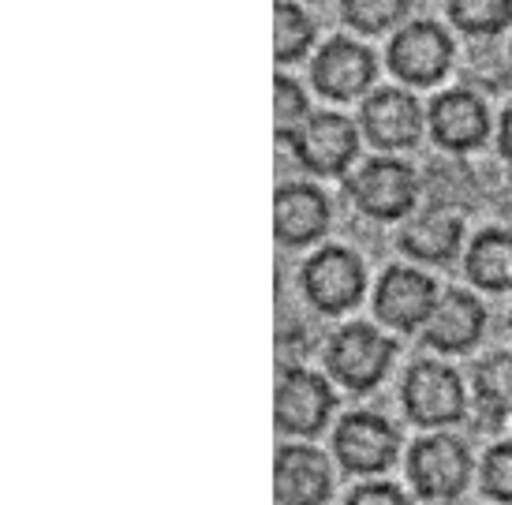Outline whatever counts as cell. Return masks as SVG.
I'll list each match as a JSON object with an SVG mask.
<instances>
[{
    "mask_svg": "<svg viewBox=\"0 0 512 505\" xmlns=\"http://www.w3.org/2000/svg\"><path fill=\"white\" fill-rule=\"evenodd\" d=\"M393 356H397L393 337L378 333L367 322H352V326H344V330H337L329 337L326 367L344 390L367 393L389 375Z\"/></svg>",
    "mask_w": 512,
    "mask_h": 505,
    "instance_id": "6da1fadb",
    "label": "cell"
},
{
    "mask_svg": "<svg viewBox=\"0 0 512 505\" xmlns=\"http://www.w3.org/2000/svg\"><path fill=\"white\" fill-rule=\"evenodd\" d=\"M400 401H404L408 419L419 427H449L468 408L460 375L438 360H419L408 367Z\"/></svg>",
    "mask_w": 512,
    "mask_h": 505,
    "instance_id": "7a4b0ae2",
    "label": "cell"
},
{
    "mask_svg": "<svg viewBox=\"0 0 512 505\" xmlns=\"http://www.w3.org/2000/svg\"><path fill=\"white\" fill-rule=\"evenodd\" d=\"M408 479L427 502H453L468 491L471 453L460 438L430 434L419 438L408 453Z\"/></svg>",
    "mask_w": 512,
    "mask_h": 505,
    "instance_id": "3957f363",
    "label": "cell"
},
{
    "mask_svg": "<svg viewBox=\"0 0 512 505\" xmlns=\"http://www.w3.org/2000/svg\"><path fill=\"white\" fill-rule=\"evenodd\" d=\"M333 453L344 472L378 476L400 457V431L378 412H352L333 431Z\"/></svg>",
    "mask_w": 512,
    "mask_h": 505,
    "instance_id": "277c9868",
    "label": "cell"
},
{
    "mask_svg": "<svg viewBox=\"0 0 512 505\" xmlns=\"http://www.w3.org/2000/svg\"><path fill=\"white\" fill-rule=\"evenodd\" d=\"M367 274L356 251L348 247H322L303 266V292L322 315H344L363 300Z\"/></svg>",
    "mask_w": 512,
    "mask_h": 505,
    "instance_id": "5b68a950",
    "label": "cell"
},
{
    "mask_svg": "<svg viewBox=\"0 0 512 505\" xmlns=\"http://www.w3.org/2000/svg\"><path fill=\"white\" fill-rule=\"evenodd\" d=\"M348 195L374 221H397L415 206L419 180L397 158H374L348 180Z\"/></svg>",
    "mask_w": 512,
    "mask_h": 505,
    "instance_id": "8992f818",
    "label": "cell"
},
{
    "mask_svg": "<svg viewBox=\"0 0 512 505\" xmlns=\"http://www.w3.org/2000/svg\"><path fill=\"white\" fill-rule=\"evenodd\" d=\"M288 143L296 150V158L303 169H311L314 176H341L359 150V135L352 128V120H344L337 113H318L307 116Z\"/></svg>",
    "mask_w": 512,
    "mask_h": 505,
    "instance_id": "52a82bcc",
    "label": "cell"
},
{
    "mask_svg": "<svg viewBox=\"0 0 512 505\" xmlns=\"http://www.w3.org/2000/svg\"><path fill=\"white\" fill-rule=\"evenodd\" d=\"M337 408V393L307 367H288L277 382V427L299 438H314Z\"/></svg>",
    "mask_w": 512,
    "mask_h": 505,
    "instance_id": "ba28073f",
    "label": "cell"
},
{
    "mask_svg": "<svg viewBox=\"0 0 512 505\" xmlns=\"http://www.w3.org/2000/svg\"><path fill=\"white\" fill-rule=\"evenodd\" d=\"M273 491L281 505H326L333 494V464L314 446H281L273 461Z\"/></svg>",
    "mask_w": 512,
    "mask_h": 505,
    "instance_id": "9c48e42d",
    "label": "cell"
},
{
    "mask_svg": "<svg viewBox=\"0 0 512 505\" xmlns=\"http://www.w3.org/2000/svg\"><path fill=\"white\" fill-rule=\"evenodd\" d=\"M438 303V289L427 274L408 270V266H393L385 270L378 289H374V311L385 326L393 330H415V326H427L430 311Z\"/></svg>",
    "mask_w": 512,
    "mask_h": 505,
    "instance_id": "30bf717a",
    "label": "cell"
},
{
    "mask_svg": "<svg viewBox=\"0 0 512 505\" xmlns=\"http://www.w3.org/2000/svg\"><path fill=\"white\" fill-rule=\"evenodd\" d=\"M449 60H453V42L434 23H412L389 45V68L415 87L438 83L441 75L449 72Z\"/></svg>",
    "mask_w": 512,
    "mask_h": 505,
    "instance_id": "8fae6325",
    "label": "cell"
},
{
    "mask_svg": "<svg viewBox=\"0 0 512 505\" xmlns=\"http://www.w3.org/2000/svg\"><path fill=\"white\" fill-rule=\"evenodd\" d=\"M486 330V307L471 292L464 289H449L434 303L427 326V345L438 348V352H468V348L479 345V337Z\"/></svg>",
    "mask_w": 512,
    "mask_h": 505,
    "instance_id": "7c38bea8",
    "label": "cell"
},
{
    "mask_svg": "<svg viewBox=\"0 0 512 505\" xmlns=\"http://www.w3.org/2000/svg\"><path fill=\"white\" fill-rule=\"evenodd\" d=\"M363 131L382 150H404L423 135V109L408 90H378L363 105Z\"/></svg>",
    "mask_w": 512,
    "mask_h": 505,
    "instance_id": "4fadbf2b",
    "label": "cell"
},
{
    "mask_svg": "<svg viewBox=\"0 0 512 505\" xmlns=\"http://www.w3.org/2000/svg\"><path fill=\"white\" fill-rule=\"evenodd\" d=\"M374 57L370 49L348 42V38H333V42L318 53L314 60V87L333 101H352L374 83Z\"/></svg>",
    "mask_w": 512,
    "mask_h": 505,
    "instance_id": "5bb4252c",
    "label": "cell"
},
{
    "mask_svg": "<svg viewBox=\"0 0 512 505\" xmlns=\"http://www.w3.org/2000/svg\"><path fill=\"white\" fill-rule=\"evenodd\" d=\"M273 229L285 247L322 240L329 229V199L311 184H285L273 199Z\"/></svg>",
    "mask_w": 512,
    "mask_h": 505,
    "instance_id": "9a60e30c",
    "label": "cell"
},
{
    "mask_svg": "<svg viewBox=\"0 0 512 505\" xmlns=\"http://www.w3.org/2000/svg\"><path fill=\"white\" fill-rule=\"evenodd\" d=\"M430 131L445 150H475L490 131V116L471 90H445L430 105Z\"/></svg>",
    "mask_w": 512,
    "mask_h": 505,
    "instance_id": "2e32d148",
    "label": "cell"
},
{
    "mask_svg": "<svg viewBox=\"0 0 512 505\" xmlns=\"http://www.w3.org/2000/svg\"><path fill=\"white\" fill-rule=\"evenodd\" d=\"M464 221L449 210H430V214L408 221V229L400 232V251L419 262H449L460 247Z\"/></svg>",
    "mask_w": 512,
    "mask_h": 505,
    "instance_id": "e0dca14e",
    "label": "cell"
},
{
    "mask_svg": "<svg viewBox=\"0 0 512 505\" xmlns=\"http://www.w3.org/2000/svg\"><path fill=\"white\" fill-rule=\"evenodd\" d=\"M464 274L486 292H509L512 289V232L509 229H486L471 240L464 255Z\"/></svg>",
    "mask_w": 512,
    "mask_h": 505,
    "instance_id": "ac0fdd59",
    "label": "cell"
},
{
    "mask_svg": "<svg viewBox=\"0 0 512 505\" xmlns=\"http://www.w3.org/2000/svg\"><path fill=\"white\" fill-rule=\"evenodd\" d=\"M475 404L486 427H501L512 412V356L494 352L475 367Z\"/></svg>",
    "mask_w": 512,
    "mask_h": 505,
    "instance_id": "d6986e66",
    "label": "cell"
},
{
    "mask_svg": "<svg viewBox=\"0 0 512 505\" xmlns=\"http://www.w3.org/2000/svg\"><path fill=\"white\" fill-rule=\"evenodd\" d=\"M314 42V23L307 19V12L292 4V0H281L277 4V34H273V49H277V60L281 64H292L299 60Z\"/></svg>",
    "mask_w": 512,
    "mask_h": 505,
    "instance_id": "ffe728a7",
    "label": "cell"
},
{
    "mask_svg": "<svg viewBox=\"0 0 512 505\" xmlns=\"http://www.w3.org/2000/svg\"><path fill=\"white\" fill-rule=\"evenodd\" d=\"M449 15L468 34H498L512 23V0H449Z\"/></svg>",
    "mask_w": 512,
    "mask_h": 505,
    "instance_id": "44dd1931",
    "label": "cell"
},
{
    "mask_svg": "<svg viewBox=\"0 0 512 505\" xmlns=\"http://www.w3.org/2000/svg\"><path fill=\"white\" fill-rule=\"evenodd\" d=\"M341 8L348 27L363 30V34H378L408 12V0H341Z\"/></svg>",
    "mask_w": 512,
    "mask_h": 505,
    "instance_id": "7402d4cb",
    "label": "cell"
},
{
    "mask_svg": "<svg viewBox=\"0 0 512 505\" xmlns=\"http://www.w3.org/2000/svg\"><path fill=\"white\" fill-rule=\"evenodd\" d=\"M483 491L501 505H512V442H501L483 461Z\"/></svg>",
    "mask_w": 512,
    "mask_h": 505,
    "instance_id": "603a6c76",
    "label": "cell"
},
{
    "mask_svg": "<svg viewBox=\"0 0 512 505\" xmlns=\"http://www.w3.org/2000/svg\"><path fill=\"white\" fill-rule=\"evenodd\" d=\"M273 87H277V135L288 139L307 120V94L299 90V83H292L285 75H277Z\"/></svg>",
    "mask_w": 512,
    "mask_h": 505,
    "instance_id": "cb8c5ba5",
    "label": "cell"
},
{
    "mask_svg": "<svg viewBox=\"0 0 512 505\" xmlns=\"http://www.w3.org/2000/svg\"><path fill=\"white\" fill-rule=\"evenodd\" d=\"M344 505H412V502L393 483H363V487H356V491L348 494Z\"/></svg>",
    "mask_w": 512,
    "mask_h": 505,
    "instance_id": "d4e9b609",
    "label": "cell"
},
{
    "mask_svg": "<svg viewBox=\"0 0 512 505\" xmlns=\"http://www.w3.org/2000/svg\"><path fill=\"white\" fill-rule=\"evenodd\" d=\"M498 146H501V154L512 161V109L505 116H501V131H498Z\"/></svg>",
    "mask_w": 512,
    "mask_h": 505,
    "instance_id": "484cf974",
    "label": "cell"
},
{
    "mask_svg": "<svg viewBox=\"0 0 512 505\" xmlns=\"http://www.w3.org/2000/svg\"><path fill=\"white\" fill-rule=\"evenodd\" d=\"M509 326H512V318H509Z\"/></svg>",
    "mask_w": 512,
    "mask_h": 505,
    "instance_id": "4316f807",
    "label": "cell"
}]
</instances>
